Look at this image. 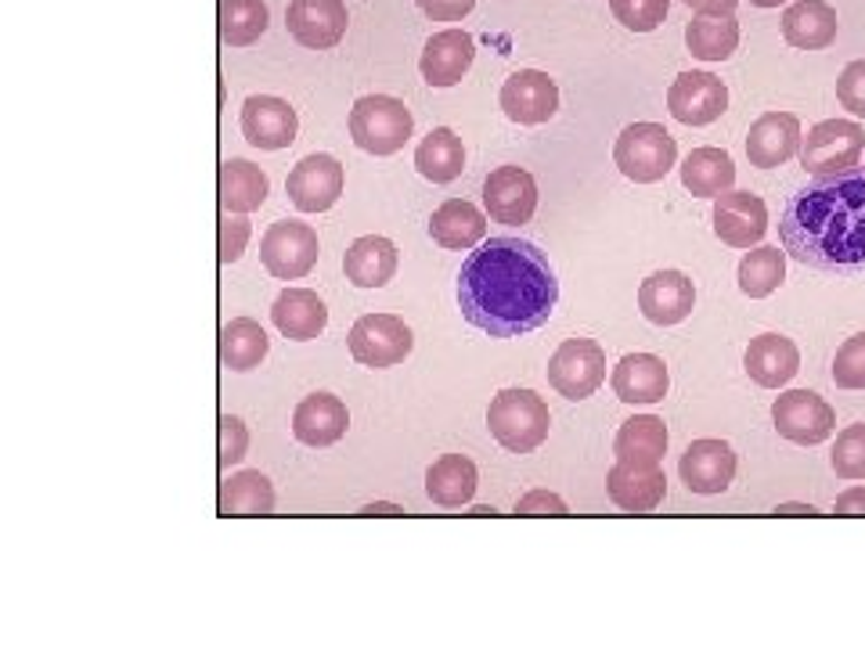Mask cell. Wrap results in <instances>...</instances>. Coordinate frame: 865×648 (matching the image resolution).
Returning a JSON list of instances; mask_svg holds the SVG:
<instances>
[{
  "mask_svg": "<svg viewBox=\"0 0 865 648\" xmlns=\"http://www.w3.org/2000/svg\"><path fill=\"white\" fill-rule=\"evenodd\" d=\"M271 321L285 338H296V343H311L325 332L328 324V311L325 303L317 300V292L311 288H285L282 296L271 306Z\"/></svg>",
  "mask_w": 865,
  "mask_h": 648,
  "instance_id": "cell-27",
  "label": "cell"
},
{
  "mask_svg": "<svg viewBox=\"0 0 865 648\" xmlns=\"http://www.w3.org/2000/svg\"><path fill=\"white\" fill-rule=\"evenodd\" d=\"M346 425H351L346 404L332 393H311L307 400H299V408L293 414L296 440L307 446H332L336 440H343Z\"/></svg>",
  "mask_w": 865,
  "mask_h": 648,
  "instance_id": "cell-26",
  "label": "cell"
},
{
  "mask_svg": "<svg viewBox=\"0 0 865 648\" xmlns=\"http://www.w3.org/2000/svg\"><path fill=\"white\" fill-rule=\"evenodd\" d=\"M800 141H804V134H800L797 116H790V112H765L750 127V134H747V159H750V166L776 169V166L790 163L797 156Z\"/></svg>",
  "mask_w": 865,
  "mask_h": 648,
  "instance_id": "cell-22",
  "label": "cell"
},
{
  "mask_svg": "<svg viewBox=\"0 0 865 648\" xmlns=\"http://www.w3.org/2000/svg\"><path fill=\"white\" fill-rule=\"evenodd\" d=\"M476 58V43L465 29H440L426 40L419 58V72L430 87H454Z\"/></svg>",
  "mask_w": 865,
  "mask_h": 648,
  "instance_id": "cell-19",
  "label": "cell"
},
{
  "mask_svg": "<svg viewBox=\"0 0 865 648\" xmlns=\"http://www.w3.org/2000/svg\"><path fill=\"white\" fill-rule=\"evenodd\" d=\"M343 274L357 288H383L397 274V245L383 235L357 238L343 256Z\"/></svg>",
  "mask_w": 865,
  "mask_h": 648,
  "instance_id": "cell-28",
  "label": "cell"
},
{
  "mask_svg": "<svg viewBox=\"0 0 865 648\" xmlns=\"http://www.w3.org/2000/svg\"><path fill=\"white\" fill-rule=\"evenodd\" d=\"M346 14L343 0H288L285 26L296 43L311 51H328L346 37Z\"/></svg>",
  "mask_w": 865,
  "mask_h": 648,
  "instance_id": "cell-14",
  "label": "cell"
},
{
  "mask_svg": "<svg viewBox=\"0 0 865 648\" xmlns=\"http://www.w3.org/2000/svg\"><path fill=\"white\" fill-rule=\"evenodd\" d=\"M667 8L671 0H610L613 19L631 33H652L667 19Z\"/></svg>",
  "mask_w": 865,
  "mask_h": 648,
  "instance_id": "cell-41",
  "label": "cell"
},
{
  "mask_svg": "<svg viewBox=\"0 0 865 648\" xmlns=\"http://www.w3.org/2000/svg\"><path fill=\"white\" fill-rule=\"evenodd\" d=\"M267 332L253 317H235L220 328V364L232 372H253L267 357Z\"/></svg>",
  "mask_w": 865,
  "mask_h": 648,
  "instance_id": "cell-36",
  "label": "cell"
},
{
  "mask_svg": "<svg viewBox=\"0 0 865 648\" xmlns=\"http://www.w3.org/2000/svg\"><path fill=\"white\" fill-rule=\"evenodd\" d=\"M415 4L430 22H462L476 8V0H415Z\"/></svg>",
  "mask_w": 865,
  "mask_h": 648,
  "instance_id": "cell-47",
  "label": "cell"
},
{
  "mask_svg": "<svg viewBox=\"0 0 865 648\" xmlns=\"http://www.w3.org/2000/svg\"><path fill=\"white\" fill-rule=\"evenodd\" d=\"M681 184L696 198H718L725 192H733L736 163L721 148H692L689 159L681 163Z\"/></svg>",
  "mask_w": 865,
  "mask_h": 648,
  "instance_id": "cell-31",
  "label": "cell"
},
{
  "mask_svg": "<svg viewBox=\"0 0 865 648\" xmlns=\"http://www.w3.org/2000/svg\"><path fill=\"white\" fill-rule=\"evenodd\" d=\"M768 209L750 192H725L715 198V235L733 249H750L765 238Z\"/></svg>",
  "mask_w": 865,
  "mask_h": 648,
  "instance_id": "cell-18",
  "label": "cell"
},
{
  "mask_svg": "<svg viewBox=\"0 0 865 648\" xmlns=\"http://www.w3.org/2000/svg\"><path fill=\"white\" fill-rule=\"evenodd\" d=\"M686 48L704 61H725L739 48L736 14H696L686 26Z\"/></svg>",
  "mask_w": 865,
  "mask_h": 648,
  "instance_id": "cell-34",
  "label": "cell"
},
{
  "mask_svg": "<svg viewBox=\"0 0 865 648\" xmlns=\"http://www.w3.org/2000/svg\"><path fill=\"white\" fill-rule=\"evenodd\" d=\"M469 516H498V512H494V508H488V504H476V508H473V512H469Z\"/></svg>",
  "mask_w": 865,
  "mask_h": 648,
  "instance_id": "cell-53",
  "label": "cell"
},
{
  "mask_svg": "<svg viewBox=\"0 0 865 648\" xmlns=\"http://www.w3.org/2000/svg\"><path fill=\"white\" fill-rule=\"evenodd\" d=\"M488 425L509 454H530L549 440L552 414L534 390H502L488 408Z\"/></svg>",
  "mask_w": 865,
  "mask_h": 648,
  "instance_id": "cell-3",
  "label": "cell"
},
{
  "mask_svg": "<svg viewBox=\"0 0 865 648\" xmlns=\"http://www.w3.org/2000/svg\"><path fill=\"white\" fill-rule=\"evenodd\" d=\"M275 487L264 472L246 469L220 483V516H271Z\"/></svg>",
  "mask_w": 865,
  "mask_h": 648,
  "instance_id": "cell-35",
  "label": "cell"
},
{
  "mask_svg": "<svg viewBox=\"0 0 865 648\" xmlns=\"http://www.w3.org/2000/svg\"><path fill=\"white\" fill-rule=\"evenodd\" d=\"M559 303V277L534 242L491 238L459 271V306L473 328L515 338L549 324Z\"/></svg>",
  "mask_w": 865,
  "mask_h": 648,
  "instance_id": "cell-1",
  "label": "cell"
},
{
  "mask_svg": "<svg viewBox=\"0 0 865 648\" xmlns=\"http://www.w3.org/2000/svg\"><path fill=\"white\" fill-rule=\"evenodd\" d=\"M750 4H757V8H779V4H786V0H750Z\"/></svg>",
  "mask_w": 865,
  "mask_h": 648,
  "instance_id": "cell-52",
  "label": "cell"
},
{
  "mask_svg": "<svg viewBox=\"0 0 865 648\" xmlns=\"http://www.w3.org/2000/svg\"><path fill=\"white\" fill-rule=\"evenodd\" d=\"M776 516H818L812 504H779Z\"/></svg>",
  "mask_w": 865,
  "mask_h": 648,
  "instance_id": "cell-50",
  "label": "cell"
},
{
  "mask_svg": "<svg viewBox=\"0 0 865 648\" xmlns=\"http://www.w3.org/2000/svg\"><path fill=\"white\" fill-rule=\"evenodd\" d=\"M267 22L264 0H220V40L227 48H249L267 33Z\"/></svg>",
  "mask_w": 865,
  "mask_h": 648,
  "instance_id": "cell-38",
  "label": "cell"
},
{
  "mask_svg": "<svg viewBox=\"0 0 865 648\" xmlns=\"http://www.w3.org/2000/svg\"><path fill=\"white\" fill-rule=\"evenodd\" d=\"M483 209L498 224H527L538 209V184L523 166H498L483 180Z\"/></svg>",
  "mask_w": 865,
  "mask_h": 648,
  "instance_id": "cell-15",
  "label": "cell"
},
{
  "mask_svg": "<svg viewBox=\"0 0 865 648\" xmlns=\"http://www.w3.org/2000/svg\"><path fill=\"white\" fill-rule=\"evenodd\" d=\"M430 235L444 249H473V245L488 235V216H483L473 203L465 198H448L444 206L433 209L430 216Z\"/></svg>",
  "mask_w": 865,
  "mask_h": 648,
  "instance_id": "cell-29",
  "label": "cell"
},
{
  "mask_svg": "<svg viewBox=\"0 0 865 648\" xmlns=\"http://www.w3.org/2000/svg\"><path fill=\"white\" fill-rule=\"evenodd\" d=\"M610 382L617 400H625V404H660L667 396V385H671V375H667V364L657 353H628L613 367Z\"/></svg>",
  "mask_w": 865,
  "mask_h": 648,
  "instance_id": "cell-24",
  "label": "cell"
},
{
  "mask_svg": "<svg viewBox=\"0 0 865 648\" xmlns=\"http://www.w3.org/2000/svg\"><path fill=\"white\" fill-rule=\"evenodd\" d=\"M502 112L520 122V127H541L559 112V87L549 72L541 69H520L502 84Z\"/></svg>",
  "mask_w": 865,
  "mask_h": 648,
  "instance_id": "cell-12",
  "label": "cell"
},
{
  "mask_svg": "<svg viewBox=\"0 0 865 648\" xmlns=\"http://www.w3.org/2000/svg\"><path fill=\"white\" fill-rule=\"evenodd\" d=\"M678 472L692 493H725L736 475V451L725 440H696L681 454Z\"/></svg>",
  "mask_w": 865,
  "mask_h": 648,
  "instance_id": "cell-20",
  "label": "cell"
},
{
  "mask_svg": "<svg viewBox=\"0 0 865 648\" xmlns=\"http://www.w3.org/2000/svg\"><path fill=\"white\" fill-rule=\"evenodd\" d=\"M667 108L678 122L686 127H707L725 116L728 108V87L715 72H681L678 80L667 87Z\"/></svg>",
  "mask_w": 865,
  "mask_h": 648,
  "instance_id": "cell-13",
  "label": "cell"
},
{
  "mask_svg": "<svg viewBox=\"0 0 865 648\" xmlns=\"http://www.w3.org/2000/svg\"><path fill=\"white\" fill-rule=\"evenodd\" d=\"M246 451H249L246 425H242V419H235V414H224V419H220V454H217V465L232 469V465H238L242 458H246Z\"/></svg>",
  "mask_w": 865,
  "mask_h": 648,
  "instance_id": "cell-44",
  "label": "cell"
},
{
  "mask_svg": "<svg viewBox=\"0 0 865 648\" xmlns=\"http://www.w3.org/2000/svg\"><path fill=\"white\" fill-rule=\"evenodd\" d=\"M285 192L293 198V206L299 213H325L340 203L343 195V166L336 156H317L299 159L285 177Z\"/></svg>",
  "mask_w": 865,
  "mask_h": 648,
  "instance_id": "cell-11",
  "label": "cell"
},
{
  "mask_svg": "<svg viewBox=\"0 0 865 648\" xmlns=\"http://www.w3.org/2000/svg\"><path fill=\"white\" fill-rule=\"evenodd\" d=\"M865 151V130L852 119H823L818 127L808 130V137L800 141V166L812 177L826 174H844L855 169Z\"/></svg>",
  "mask_w": 865,
  "mask_h": 648,
  "instance_id": "cell-6",
  "label": "cell"
},
{
  "mask_svg": "<svg viewBox=\"0 0 865 648\" xmlns=\"http://www.w3.org/2000/svg\"><path fill=\"white\" fill-rule=\"evenodd\" d=\"M837 11L826 0H794L783 11V40L797 51H823L837 40Z\"/></svg>",
  "mask_w": 865,
  "mask_h": 648,
  "instance_id": "cell-25",
  "label": "cell"
},
{
  "mask_svg": "<svg viewBox=\"0 0 865 648\" xmlns=\"http://www.w3.org/2000/svg\"><path fill=\"white\" fill-rule=\"evenodd\" d=\"M829 465L841 480H865V422L847 425L841 432Z\"/></svg>",
  "mask_w": 865,
  "mask_h": 648,
  "instance_id": "cell-40",
  "label": "cell"
},
{
  "mask_svg": "<svg viewBox=\"0 0 865 648\" xmlns=\"http://www.w3.org/2000/svg\"><path fill=\"white\" fill-rule=\"evenodd\" d=\"M786 256L837 277L865 274V169L808 180L783 209Z\"/></svg>",
  "mask_w": 865,
  "mask_h": 648,
  "instance_id": "cell-2",
  "label": "cell"
},
{
  "mask_svg": "<svg viewBox=\"0 0 865 648\" xmlns=\"http://www.w3.org/2000/svg\"><path fill=\"white\" fill-rule=\"evenodd\" d=\"M786 277V249L779 253L776 245H757L739 259V288L743 296L765 300L771 296Z\"/></svg>",
  "mask_w": 865,
  "mask_h": 648,
  "instance_id": "cell-39",
  "label": "cell"
},
{
  "mask_svg": "<svg viewBox=\"0 0 865 648\" xmlns=\"http://www.w3.org/2000/svg\"><path fill=\"white\" fill-rule=\"evenodd\" d=\"M696 14H733L739 0H686Z\"/></svg>",
  "mask_w": 865,
  "mask_h": 648,
  "instance_id": "cell-49",
  "label": "cell"
},
{
  "mask_svg": "<svg viewBox=\"0 0 865 648\" xmlns=\"http://www.w3.org/2000/svg\"><path fill=\"white\" fill-rule=\"evenodd\" d=\"M833 382L841 390H865V332L852 335L833 357Z\"/></svg>",
  "mask_w": 865,
  "mask_h": 648,
  "instance_id": "cell-42",
  "label": "cell"
},
{
  "mask_svg": "<svg viewBox=\"0 0 865 648\" xmlns=\"http://www.w3.org/2000/svg\"><path fill=\"white\" fill-rule=\"evenodd\" d=\"M613 454H617V461H652V465H660L667 454V425L657 419V414L628 419L617 429Z\"/></svg>",
  "mask_w": 865,
  "mask_h": 648,
  "instance_id": "cell-37",
  "label": "cell"
},
{
  "mask_svg": "<svg viewBox=\"0 0 865 648\" xmlns=\"http://www.w3.org/2000/svg\"><path fill=\"white\" fill-rule=\"evenodd\" d=\"M606 382V350L596 338H567L549 357V385L567 400H584Z\"/></svg>",
  "mask_w": 865,
  "mask_h": 648,
  "instance_id": "cell-9",
  "label": "cell"
},
{
  "mask_svg": "<svg viewBox=\"0 0 865 648\" xmlns=\"http://www.w3.org/2000/svg\"><path fill=\"white\" fill-rule=\"evenodd\" d=\"M613 163L635 184H657L678 163V141L660 122H631L617 137Z\"/></svg>",
  "mask_w": 865,
  "mask_h": 648,
  "instance_id": "cell-5",
  "label": "cell"
},
{
  "mask_svg": "<svg viewBox=\"0 0 865 648\" xmlns=\"http://www.w3.org/2000/svg\"><path fill=\"white\" fill-rule=\"evenodd\" d=\"M357 516H401V508L397 504H368V508H361Z\"/></svg>",
  "mask_w": 865,
  "mask_h": 648,
  "instance_id": "cell-51",
  "label": "cell"
},
{
  "mask_svg": "<svg viewBox=\"0 0 865 648\" xmlns=\"http://www.w3.org/2000/svg\"><path fill=\"white\" fill-rule=\"evenodd\" d=\"M351 357L364 367H393L415 346L412 328L397 314H364L351 328Z\"/></svg>",
  "mask_w": 865,
  "mask_h": 648,
  "instance_id": "cell-8",
  "label": "cell"
},
{
  "mask_svg": "<svg viewBox=\"0 0 865 648\" xmlns=\"http://www.w3.org/2000/svg\"><path fill=\"white\" fill-rule=\"evenodd\" d=\"M515 516H570L567 501L549 490H530L527 498L515 501Z\"/></svg>",
  "mask_w": 865,
  "mask_h": 648,
  "instance_id": "cell-46",
  "label": "cell"
},
{
  "mask_svg": "<svg viewBox=\"0 0 865 648\" xmlns=\"http://www.w3.org/2000/svg\"><path fill=\"white\" fill-rule=\"evenodd\" d=\"M771 422H776L779 436L800 443V446H818L833 436L837 429V414L823 396L812 390H790L771 404Z\"/></svg>",
  "mask_w": 865,
  "mask_h": 648,
  "instance_id": "cell-10",
  "label": "cell"
},
{
  "mask_svg": "<svg viewBox=\"0 0 865 648\" xmlns=\"http://www.w3.org/2000/svg\"><path fill=\"white\" fill-rule=\"evenodd\" d=\"M415 169L433 184H451L462 177L465 169V148L462 137L451 127H436L422 137V145L415 151Z\"/></svg>",
  "mask_w": 865,
  "mask_h": 648,
  "instance_id": "cell-32",
  "label": "cell"
},
{
  "mask_svg": "<svg viewBox=\"0 0 865 648\" xmlns=\"http://www.w3.org/2000/svg\"><path fill=\"white\" fill-rule=\"evenodd\" d=\"M606 490H610V501L625 512H652L667 493V475L652 461H617L606 472Z\"/></svg>",
  "mask_w": 865,
  "mask_h": 648,
  "instance_id": "cell-17",
  "label": "cell"
},
{
  "mask_svg": "<svg viewBox=\"0 0 865 648\" xmlns=\"http://www.w3.org/2000/svg\"><path fill=\"white\" fill-rule=\"evenodd\" d=\"M249 235H253V224L246 213H224L220 216V264H235V259H242Z\"/></svg>",
  "mask_w": 865,
  "mask_h": 648,
  "instance_id": "cell-43",
  "label": "cell"
},
{
  "mask_svg": "<svg viewBox=\"0 0 865 648\" xmlns=\"http://www.w3.org/2000/svg\"><path fill=\"white\" fill-rule=\"evenodd\" d=\"M415 130L412 108L390 95H364L351 108V137L368 156H393Z\"/></svg>",
  "mask_w": 865,
  "mask_h": 648,
  "instance_id": "cell-4",
  "label": "cell"
},
{
  "mask_svg": "<svg viewBox=\"0 0 865 648\" xmlns=\"http://www.w3.org/2000/svg\"><path fill=\"white\" fill-rule=\"evenodd\" d=\"M267 174L249 159L220 163V209L224 213H253L267 203Z\"/></svg>",
  "mask_w": 865,
  "mask_h": 648,
  "instance_id": "cell-30",
  "label": "cell"
},
{
  "mask_svg": "<svg viewBox=\"0 0 865 648\" xmlns=\"http://www.w3.org/2000/svg\"><path fill=\"white\" fill-rule=\"evenodd\" d=\"M426 493L440 508H462L476 493V465L465 454L436 458L426 472Z\"/></svg>",
  "mask_w": 865,
  "mask_h": 648,
  "instance_id": "cell-33",
  "label": "cell"
},
{
  "mask_svg": "<svg viewBox=\"0 0 865 648\" xmlns=\"http://www.w3.org/2000/svg\"><path fill=\"white\" fill-rule=\"evenodd\" d=\"M692 303H696V288L681 271H657L639 288V306L646 321L660 324V328H671V324L686 321L692 314Z\"/></svg>",
  "mask_w": 865,
  "mask_h": 648,
  "instance_id": "cell-21",
  "label": "cell"
},
{
  "mask_svg": "<svg viewBox=\"0 0 865 648\" xmlns=\"http://www.w3.org/2000/svg\"><path fill=\"white\" fill-rule=\"evenodd\" d=\"M296 130H299L296 108L285 98L253 95V98H246V105H242V134H246V141L253 148L282 151L296 141Z\"/></svg>",
  "mask_w": 865,
  "mask_h": 648,
  "instance_id": "cell-16",
  "label": "cell"
},
{
  "mask_svg": "<svg viewBox=\"0 0 865 648\" xmlns=\"http://www.w3.org/2000/svg\"><path fill=\"white\" fill-rule=\"evenodd\" d=\"M837 101L847 108L852 116L865 119V58L852 61L841 76H837Z\"/></svg>",
  "mask_w": 865,
  "mask_h": 648,
  "instance_id": "cell-45",
  "label": "cell"
},
{
  "mask_svg": "<svg viewBox=\"0 0 865 648\" xmlns=\"http://www.w3.org/2000/svg\"><path fill=\"white\" fill-rule=\"evenodd\" d=\"M833 512L837 516H865V487L844 490L837 498V504H833Z\"/></svg>",
  "mask_w": 865,
  "mask_h": 648,
  "instance_id": "cell-48",
  "label": "cell"
},
{
  "mask_svg": "<svg viewBox=\"0 0 865 648\" xmlns=\"http://www.w3.org/2000/svg\"><path fill=\"white\" fill-rule=\"evenodd\" d=\"M743 367L747 375L765 385V390H783L800 372V350L794 346V338L776 335V332H765L750 338L747 353H743Z\"/></svg>",
  "mask_w": 865,
  "mask_h": 648,
  "instance_id": "cell-23",
  "label": "cell"
},
{
  "mask_svg": "<svg viewBox=\"0 0 865 648\" xmlns=\"http://www.w3.org/2000/svg\"><path fill=\"white\" fill-rule=\"evenodd\" d=\"M261 259L278 282H299L317 264V230L299 220H278L264 230Z\"/></svg>",
  "mask_w": 865,
  "mask_h": 648,
  "instance_id": "cell-7",
  "label": "cell"
}]
</instances>
